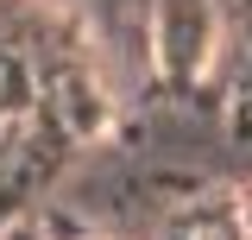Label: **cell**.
<instances>
[{
    "label": "cell",
    "instance_id": "1",
    "mask_svg": "<svg viewBox=\"0 0 252 240\" xmlns=\"http://www.w3.org/2000/svg\"><path fill=\"white\" fill-rule=\"evenodd\" d=\"M51 44H38L26 26H0V146H19L51 95Z\"/></svg>",
    "mask_w": 252,
    "mask_h": 240
},
{
    "label": "cell",
    "instance_id": "2",
    "mask_svg": "<svg viewBox=\"0 0 252 240\" xmlns=\"http://www.w3.org/2000/svg\"><path fill=\"white\" fill-rule=\"evenodd\" d=\"M215 51V6L208 0H158V63L170 76H202Z\"/></svg>",
    "mask_w": 252,
    "mask_h": 240
}]
</instances>
